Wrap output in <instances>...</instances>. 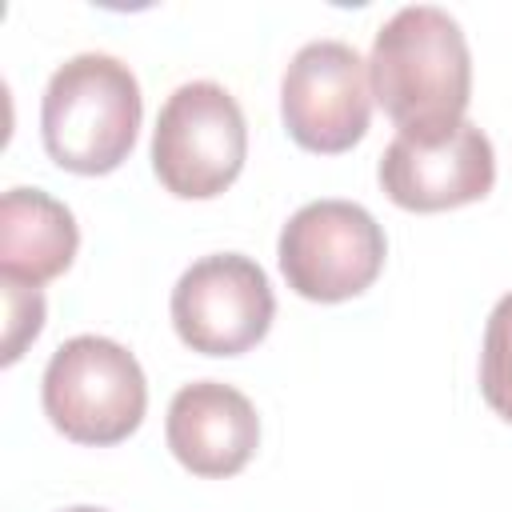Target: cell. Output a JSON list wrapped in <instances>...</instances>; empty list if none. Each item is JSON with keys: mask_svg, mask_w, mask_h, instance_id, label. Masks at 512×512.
Returning a JSON list of instances; mask_svg holds the SVG:
<instances>
[{"mask_svg": "<svg viewBox=\"0 0 512 512\" xmlns=\"http://www.w3.org/2000/svg\"><path fill=\"white\" fill-rule=\"evenodd\" d=\"M372 100L400 128L396 136L440 140L456 132L472 100V52L456 24L436 4L392 12L368 52Z\"/></svg>", "mask_w": 512, "mask_h": 512, "instance_id": "obj_1", "label": "cell"}, {"mask_svg": "<svg viewBox=\"0 0 512 512\" xmlns=\"http://www.w3.org/2000/svg\"><path fill=\"white\" fill-rule=\"evenodd\" d=\"M144 96L136 72L108 52H80L64 60L40 100L44 152L76 176H104L120 168L136 144Z\"/></svg>", "mask_w": 512, "mask_h": 512, "instance_id": "obj_2", "label": "cell"}, {"mask_svg": "<svg viewBox=\"0 0 512 512\" xmlns=\"http://www.w3.org/2000/svg\"><path fill=\"white\" fill-rule=\"evenodd\" d=\"M40 400L60 436L108 448L140 428L148 408V380L124 344L84 332L52 352L40 380Z\"/></svg>", "mask_w": 512, "mask_h": 512, "instance_id": "obj_3", "label": "cell"}, {"mask_svg": "<svg viewBox=\"0 0 512 512\" xmlns=\"http://www.w3.org/2000/svg\"><path fill=\"white\" fill-rule=\"evenodd\" d=\"M248 160V124L216 80L180 84L152 128V172L180 200L220 196Z\"/></svg>", "mask_w": 512, "mask_h": 512, "instance_id": "obj_4", "label": "cell"}, {"mask_svg": "<svg viewBox=\"0 0 512 512\" xmlns=\"http://www.w3.org/2000/svg\"><path fill=\"white\" fill-rule=\"evenodd\" d=\"M388 256L384 228L364 204L312 200L288 216L276 240V260L288 288L316 304H340L376 284Z\"/></svg>", "mask_w": 512, "mask_h": 512, "instance_id": "obj_5", "label": "cell"}, {"mask_svg": "<svg viewBox=\"0 0 512 512\" xmlns=\"http://www.w3.org/2000/svg\"><path fill=\"white\" fill-rule=\"evenodd\" d=\"M276 316L268 272L240 252L200 256L172 288V328L204 356H240L256 348Z\"/></svg>", "mask_w": 512, "mask_h": 512, "instance_id": "obj_6", "label": "cell"}, {"mask_svg": "<svg viewBox=\"0 0 512 512\" xmlns=\"http://www.w3.org/2000/svg\"><path fill=\"white\" fill-rule=\"evenodd\" d=\"M280 116L300 148L320 156L348 152L372 124L368 60L344 40H308L284 68Z\"/></svg>", "mask_w": 512, "mask_h": 512, "instance_id": "obj_7", "label": "cell"}, {"mask_svg": "<svg viewBox=\"0 0 512 512\" xmlns=\"http://www.w3.org/2000/svg\"><path fill=\"white\" fill-rule=\"evenodd\" d=\"M380 188L396 208L448 212L476 204L496 184V152L480 124L464 120L440 140L396 136L380 156Z\"/></svg>", "mask_w": 512, "mask_h": 512, "instance_id": "obj_8", "label": "cell"}, {"mask_svg": "<svg viewBox=\"0 0 512 512\" xmlns=\"http://www.w3.org/2000/svg\"><path fill=\"white\" fill-rule=\"evenodd\" d=\"M164 436L172 456L192 476L224 480L256 456L260 416L240 388L220 380H192L172 396Z\"/></svg>", "mask_w": 512, "mask_h": 512, "instance_id": "obj_9", "label": "cell"}, {"mask_svg": "<svg viewBox=\"0 0 512 512\" xmlns=\"http://www.w3.org/2000/svg\"><path fill=\"white\" fill-rule=\"evenodd\" d=\"M80 228L68 204L44 188H8L0 200V280L40 288L68 272Z\"/></svg>", "mask_w": 512, "mask_h": 512, "instance_id": "obj_10", "label": "cell"}, {"mask_svg": "<svg viewBox=\"0 0 512 512\" xmlns=\"http://www.w3.org/2000/svg\"><path fill=\"white\" fill-rule=\"evenodd\" d=\"M480 396L484 404L512 424V292L496 300L484 324L480 348Z\"/></svg>", "mask_w": 512, "mask_h": 512, "instance_id": "obj_11", "label": "cell"}, {"mask_svg": "<svg viewBox=\"0 0 512 512\" xmlns=\"http://www.w3.org/2000/svg\"><path fill=\"white\" fill-rule=\"evenodd\" d=\"M44 328V296L40 288L4 284V364H16L24 348Z\"/></svg>", "mask_w": 512, "mask_h": 512, "instance_id": "obj_12", "label": "cell"}, {"mask_svg": "<svg viewBox=\"0 0 512 512\" xmlns=\"http://www.w3.org/2000/svg\"><path fill=\"white\" fill-rule=\"evenodd\" d=\"M64 512H108V508H92V504H76V508H64Z\"/></svg>", "mask_w": 512, "mask_h": 512, "instance_id": "obj_13", "label": "cell"}]
</instances>
